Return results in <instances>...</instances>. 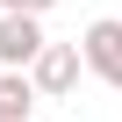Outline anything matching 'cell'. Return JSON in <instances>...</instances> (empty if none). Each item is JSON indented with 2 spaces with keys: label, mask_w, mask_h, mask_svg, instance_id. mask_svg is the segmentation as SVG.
I'll list each match as a JSON object with an SVG mask.
<instances>
[{
  "label": "cell",
  "mask_w": 122,
  "mask_h": 122,
  "mask_svg": "<svg viewBox=\"0 0 122 122\" xmlns=\"http://www.w3.org/2000/svg\"><path fill=\"white\" fill-rule=\"evenodd\" d=\"M43 15H0V72H29V57L43 50Z\"/></svg>",
  "instance_id": "3"
},
{
  "label": "cell",
  "mask_w": 122,
  "mask_h": 122,
  "mask_svg": "<svg viewBox=\"0 0 122 122\" xmlns=\"http://www.w3.org/2000/svg\"><path fill=\"white\" fill-rule=\"evenodd\" d=\"M57 0H0V15H50Z\"/></svg>",
  "instance_id": "5"
},
{
  "label": "cell",
  "mask_w": 122,
  "mask_h": 122,
  "mask_svg": "<svg viewBox=\"0 0 122 122\" xmlns=\"http://www.w3.org/2000/svg\"><path fill=\"white\" fill-rule=\"evenodd\" d=\"M79 43H43L36 57H29V86H36V101H72L79 93Z\"/></svg>",
  "instance_id": "1"
},
{
  "label": "cell",
  "mask_w": 122,
  "mask_h": 122,
  "mask_svg": "<svg viewBox=\"0 0 122 122\" xmlns=\"http://www.w3.org/2000/svg\"><path fill=\"white\" fill-rule=\"evenodd\" d=\"M79 65H86L101 86H122V15L86 22V36H79Z\"/></svg>",
  "instance_id": "2"
},
{
  "label": "cell",
  "mask_w": 122,
  "mask_h": 122,
  "mask_svg": "<svg viewBox=\"0 0 122 122\" xmlns=\"http://www.w3.org/2000/svg\"><path fill=\"white\" fill-rule=\"evenodd\" d=\"M0 122H36V86H29V72H0Z\"/></svg>",
  "instance_id": "4"
}]
</instances>
